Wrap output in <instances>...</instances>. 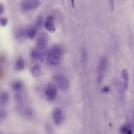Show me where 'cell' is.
<instances>
[{
	"label": "cell",
	"mask_w": 134,
	"mask_h": 134,
	"mask_svg": "<svg viewBox=\"0 0 134 134\" xmlns=\"http://www.w3.org/2000/svg\"><path fill=\"white\" fill-rule=\"evenodd\" d=\"M107 64V59L105 57H103L100 59L98 67L97 82L100 84L102 82Z\"/></svg>",
	"instance_id": "6da1fadb"
},
{
	"label": "cell",
	"mask_w": 134,
	"mask_h": 134,
	"mask_svg": "<svg viewBox=\"0 0 134 134\" xmlns=\"http://www.w3.org/2000/svg\"><path fill=\"white\" fill-rule=\"evenodd\" d=\"M52 79L61 90H66L68 89L69 82L65 76L61 74H55L52 77Z\"/></svg>",
	"instance_id": "7a4b0ae2"
},
{
	"label": "cell",
	"mask_w": 134,
	"mask_h": 134,
	"mask_svg": "<svg viewBox=\"0 0 134 134\" xmlns=\"http://www.w3.org/2000/svg\"><path fill=\"white\" fill-rule=\"evenodd\" d=\"M61 55L58 53L50 50L47 57V62L48 65L54 67H58L61 63Z\"/></svg>",
	"instance_id": "3957f363"
},
{
	"label": "cell",
	"mask_w": 134,
	"mask_h": 134,
	"mask_svg": "<svg viewBox=\"0 0 134 134\" xmlns=\"http://www.w3.org/2000/svg\"><path fill=\"white\" fill-rule=\"evenodd\" d=\"M48 36L47 34L41 32L39 34L36 42V46L38 49L43 50L47 47L48 43Z\"/></svg>",
	"instance_id": "277c9868"
},
{
	"label": "cell",
	"mask_w": 134,
	"mask_h": 134,
	"mask_svg": "<svg viewBox=\"0 0 134 134\" xmlns=\"http://www.w3.org/2000/svg\"><path fill=\"white\" fill-rule=\"evenodd\" d=\"M39 3V0H22L20 5L23 10L29 11L37 8Z\"/></svg>",
	"instance_id": "5b68a950"
},
{
	"label": "cell",
	"mask_w": 134,
	"mask_h": 134,
	"mask_svg": "<svg viewBox=\"0 0 134 134\" xmlns=\"http://www.w3.org/2000/svg\"><path fill=\"white\" fill-rule=\"evenodd\" d=\"M58 91L55 86L52 84L48 85L45 88V95L47 99L50 102L54 101L57 96Z\"/></svg>",
	"instance_id": "8992f818"
},
{
	"label": "cell",
	"mask_w": 134,
	"mask_h": 134,
	"mask_svg": "<svg viewBox=\"0 0 134 134\" xmlns=\"http://www.w3.org/2000/svg\"><path fill=\"white\" fill-rule=\"evenodd\" d=\"M52 117L55 125H59L62 124L63 120L62 111L60 108H55L52 112Z\"/></svg>",
	"instance_id": "52a82bcc"
},
{
	"label": "cell",
	"mask_w": 134,
	"mask_h": 134,
	"mask_svg": "<svg viewBox=\"0 0 134 134\" xmlns=\"http://www.w3.org/2000/svg\"><path fill=\"white\" fill-rule=\"evenodd\" d=\"M54 17L52 15H49L47 16L45 21L44 27L48 32L51 33L54 32L55 31V28L53 23Z\"/></svg>",
	"instance_id": "ba28073f"
},
{
	"label": "cell",
	"mask_w": 134,
	"mask_h": 134,
	"mask_svg": "<svg viewBox=\"0 0 134 134\" xmlns=\"http://www.w3.org/2000/svg\"><path fill=\"white\" fill-rule=\"evenodd\" d=\"M134 129V125L132 123H127L122 125L120 129V132L122 134H132Z\"/></svg>",
	"instance_id": "9c48e42d"
},
{
	"label": "cell",
	"mask_w": 134,
	"mask_h": 134,
	"mask_svg": "<svg viewBox=\"0 0 134 134\" xmlns=\"http://www.w3.org/2000/svg\"><path fill=\"white\" fill-rule=\"evenodd\" d=\"M30 72L32 76L35 78L40 77L42 74L41 67L38 64H36L32 66L30 69Z\"/></svg>",
	"instance_id": "30bf717a"
},
{
	"label": "cell",
	"mask_w": 134,
	"mask_h": 134,
	"mask_svg": "<svg viewBox=\"0 0 134 134\" xmlns=\"http://www.w3.org/2000/svg\"><path fill=\"white\" fill-rule=\"evenodd\" d=\"M121 76L123 80V87L125 91H127L129 83V78L128 73L126 69H123L121 72Z\"/></svg>",
	"instance_id": "8fae6325"
},
{
	"label": "cell",
	"mask_w": 134,
	"mask_h": 134,
	"mask_svg": "<svg viewBox=\"0 0 134 134\" xmlns=\"http://www.w3.org/2000/svg\"><path fill=\"white\" fill-rule=\"evenodd\" d=\"M37 29L35 27H30L26 30V36L30 40H33L35 37L37 32Z\"/></svg>",
	"instance_id": "7c38bea8"
},
{
	"label": "cell",
	"mask_w": 134,
	"mask_h": 134,
	"mask_svg": "<svg viewBox=\"0 0 134 134\" xmlns=\"http://www.w3.org/2000/svg\"><path fill=\"white\" fill-rule=\"evenodd\" d=\"M113 84L119 92V94H120L121 97L122 98H123V96H122L123 95V90H124V89L123 87V85H121L120 80L118 79H114L113 80Z\"/></svg>",
	"instance_id": "4fadbf2b"
},
{
	"label": "cell",
	"mask_w": 134,
	"mask_h": 134,
	"mask_svg": "<svg viewBox=\"0 0 134 134\" xmlns=\"http://www.w3.org/2000/svg\"><path fill=\"white\" fill-rule=\"evenodd\" d=\"M25 67L24 60L21 57H19L16 61L15 65V69L18 71L23 70Z\"/></svg>",
	"instance_id": "5bb4252c"
},
{
	"label": "cell",
	"mask_w": 134,
	"mask_h": 134,
	"mask_svg": "<svg viewBox=\"0 0 134 134\" xmlns=\"http://www.w3.org/2000/svg\"><path fill=\"white\" fill-rule=\"evenodd\" d=\"M12 86L14 91L19 92L22 90L23 87V84L20 81H16L13 82Z\"/></svg>",
	"instance_id": "9a60e30c"
},
{
	"label": "cell",
	"mask_w": 134,
	"mask_h": 134,
	"mask_svg": "<svg viewBox=\"0 0 134 134\" xmlns=\"http://www.w3.org/2000/svg\"><path fill=\"white\" fill-rule=\"evenodd\" d=\"M41 53L36 49H33L30 52V57L33 60H38L41 58Z\"/></svg>",
	"instance_id": "2e32d148"
},
{
	"label": "cell",
	"mask_w": 134,
	"mask_h": 134,
	"mask_svg": "<svg viewBox=\"0 0 134 134\" xmlns=\"http://www.w3.org/2000/svg\"><path fill=\"white\" fill-rule=\"evenodd\" d=\"M9 94L7 92H2L1 97V104L5 105L7 104L9 100Z\"/></svg>",
	"instance_id": "e0dca14e"
},
{
	"label": "cell",
	"mask_w": 134,
	"mask_h": 134,
	"mask_svg": "<svg viewBox=\"0 0 134 134\" xmlns=\"http://www.w3.org/2000/svg\"><path fill=\"white\" fill-rule=\"evenodd\" d=\"M81 59L83 62L85 63L87 59V54L85 48H82L81 52Z\"/></svg>",
	"instance_id": "ac0fdd59"
},
{
	"label": "cell",
	"mask_w": 134,
	"mask_h": 134,
	"mask_svg": "<svg viewBox=\"0 0 134 134\" xmlns=\"http://www.w3.org/2000/svg\"><path fill=\"white\" fill-rule=\"evenodd\" d=\"M43 23V19L42 17H40L37 20L36 23V27L37 28H40L42 26Z\"/></svg>",
	"instance_id": "d6986e66"
},
{
	"label": "cell",
	"mask_w": 134,
	"mask_h": 134,
	"mask_svg": "<svg viewBox=\"0 0 134 134\" xmlns=\"http://www.w3.org/2000/svg\"><path fill=\"white\" fill-rule=\"evenodd\" d=\"M8 20L6 18H1L0 19V24L1 26L4 27L7 25Z\"/></svg>",
	"instance_id": "ffe728a7"
},
{
	"label": "cell",
	"mask_w": 134,
	"mask_h": 134,
	"mask_svg": "<svg viewBox=\"0 0 134 134\" xmlns=\"http://www.w3.org/2000/svg\"><path fill=\"white\" fill-rule=\"evenodd\" d=\"M110 4V10L111 11L113 12L114 10V0H109Z\"/></svg>",
	"instance_id": "44dd1931"
},
{
	"label": "cell",
	"mask_w": 134,
	"mask_h": 134,
	"mask_svg": "<svg viewBox=\"0 0 134 134\" xmlns=\"http://www.w3.org/2000/svg\"><path fill=\"white\" fill-rule=\"evenodd\" d=\"M6 116H7V113L4 110H3L1 111V120L2 119H4L6 118Z\"/></svg>",
	"instance_id": "7402d4cb"
},
{
	"label": "cell",
	"mask_w": 134,
	"mask_h": 134,
	"mask_svg": "<svg viewBox=\"0 0 134 134\" xmlns=\"http://www.w3.org/2000/svg\"><path fill=\"white\" fill-rule=\"evenodd\" d=\"M110 89L108 87H105L103 88L102 90V92H103V93H107V92H109V91Z\"/></svg>",
	"instance_id": "603a6c76"
},
{
	"label": "cell",
	"mask_w": 134,
	"mask_h": 134,
	"mask_svg": "<svg viewBox=\"0 0 134 134\" xmlns=\"http://www.w3.org/2000/svg\"><path fill=\"white\" fill-rule=\"evenodd\" d=\"M4 10V8L3 6L2 5V4H1L0 5V14L1 15L3 14Z\"/></svg>",
	"instance_id": "cb8c5ba5"
},
{
	"label": "cell",
	"mask_w": 134,
	"mask_h": 134,
	"mask_svg": "<svg viewBox=\"0 0 134 134\" xmlns=\"http://www.w3.org/2000/svg\"><path fill=\"white\" fill-rule=\"evenodd\" d=\"M70 2H71V5H72V7L73 8H74L75 7V2H74V0H70Z\"/></svg>",
	"instance_id": "d4e9b609"
},
{
	"label": "cell",
	"mask_w": 134,
	"mask_h": 134,
	"mask_svg": "<svg viewBox=\"0 0 134 134\" xmlns=\"http://www.w3.org/2000/svg\"><path fill=\"white\" fill-rule=\"evenodd\" d=\"M132 124H133V125H134V110L133 111V114H132Z\"/></svg>",
	"instance_id": "484cf974"
},
{
	"label": "cell",
	"mask_w": 134,
	"mask_h": 134,
	"mask_svg": "<svg viewBox=\"0 0 134 134\" xmlns=\"http://www.w3.org/2000/svg\"></svg>",
	"instance_id": "4316f807"
}]
</instances>
